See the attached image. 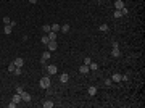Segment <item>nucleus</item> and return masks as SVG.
<instances>
[{
  "instance_id": "1",
  "label": "nucleus",
  "mask_w": 145,
  "mask_h": 108,
  "mask_svg": "<svg viewBox=\"0 0 145 108\" xmlns=\"http://www.w3.org/2000/svg\"><path fill=\"white\" fill-rule=\"evenodd\" d=\"M50 84H52L50 74H47V76H44V78H40V81H39V86H40L42 89H48V87H50Z\"/></svg>"
},
{
  "instance_id": "2",
  "label": "nucleus",
  "mask_w": 145,
  "mask_h": 108,
  "mask_svg": "<svg viewBox=\"0 0 145 108\" xmlns=\"http://www.w3.org/2000/svg\"><path fill=\"white\" fill-rule=\"evenodd\" d=\"M47 73H48L50 76L56 74V73H58V68H56V65H48V66H47Z\"/></svg>"
},
{
  "instance_id": "3",
  "label": "nucleus",
  "mask_w": 145,
  "mask_h": 108,
  "mask_svg": "<svg viewBox=\"0 0 145 108\" xmlns=\"http://www.w3.org/2000/svg\"><path fill=\"white\" fill-rule=\"evenodd\" d=\"M47 48H48V52H55V50L58 48V44H56V40H50V42L47 44Z\"/></svg>"
},
{
  "instance_id": "4",
  "label": "nucleus",
  "mask_w": 145,
  "mask_h": 108,
  "mask_svg": "<svg viewBox=\"0 0 145 108\" xmlns=\"http://www.w3.org/2000/svg\"><path fill=\"white\" fill-rule=\"evenodd\" d=\"M124 8V2L123 0H115V10H121Z\"/></svg>"
},
{
  "instance_id": "5",
  "label": "nucleus",
  "mask_w": 145,
  "mask_h": 108,
  "mask_svg": "<svg viewBox=\"0 0 145 108\" xmlns=\"http://www.w3.org/2000/svg\"><path fill=\"white\" fill-rule=\"evenodd\" d=\"M68 81H69V74H66V73H63V74L60 76V82H61V84H66Z\"/></svg>"
},
{
  "instance_id": "6",
  "label": "nucleus",
  "mask_w": 145,
  "mask_h": 108,
  "mask_svg": "<svg viewBox=\"0 0 145 108\" xmlns=\"http://www.w3.org/2000/svg\"><path fill=\"white\" fill-rule=\"evenodd\" d=\"M89 71H90V69H89V66H87V65H82V66H79V73H81V74H87Z\"/></svg>"
},
{
  "instance_id": "7",
  "label": "nucleus",
  "mask_w": 145,
  "mask_h": 108,
  "mask_svg": "<svg viewBox=\"0 0 145 108\" xmlns=\"http://www.w3.org/2000/svg\"><path fill=\"white\" fill-rule=\"evenodd\" d=\"M111 55H113L115 58H118V56H121V52H119V47H113V50H111Z\"/></svg>"
},
{
  "instance_id": "8",
  "label": "nucleus",
  "mask_w": 145,
  "mask_h": 108,
  "mask_svg": "<svg viewBox=\"0 0 145 108\" xmlns=\"http://www.w3.org/2000/svg\"><path fill=\"white\" fill-rule=\"evenodd\" d=\"M21 99H23V102H31V95H29V94H27V92H24V90H23V94H21Z\"/></svg>"
},
{
  "instance_id": "9",
  "label": "nucleus",
  "mask_w": 145,
  "mask_h": 108,
  "mask_svg": "<svg viewBox=\"0 0 145 108\" xmlns=\"http://www.w3.org/2000/svg\"><path fill=\"white\" fill-rule=\"evenodd\" d=\"M121 76H123V74H119V73H115V74L111 76V81H113V82H119V81H121Z\"/></svg>"
},
{
  "instance_id": "10",
  "label": "nucleus",
  "mask_w": 145,
  "mask_h": 108,
  "mask_svg": "<svg viewBox=\"0 0 145 108\" xmlns=\"http://www.w3.org/2000/svg\"><path fill=\"white\" fill-rule=\"evenodd\" d=\"M11 31H13V26L11 24H5V27H3V32L8 36V34H11Z\"/></svg>"
},
{
  "instance_id": "11",
  "label": "nucleus",
  "mask_w": 145,
  "mask_h": 108,
  "mask_svg": "<svg viewBox=\"0 0 145 108\" xmlns=\"http://www.w3.org/2000/svg\"><path fill=\"white\" fill-rule=\"evenodd\" d=\"M13 63H15V66H16V68H21V66L24 65V60H23V58H16Z\"/></svg>"
},
{
  "instance_id": "12",
  "label": "nucleus",
  "mask_w": 145,
  "mask_h": 108,
  "mask_svg": "<svg viewBox=\"0 0 145 108\" xmlns=\"http://www.w3.org/2000/svg\"><path fill=\"white\" fill-rule=\"evenodd\" d=\"M11 102H15V103L18 105L19 102H23V99H21V95H19V94H15V95H13V100H11Z\"/></svg>"
},
{
  "instance_id": "13",
  "label": "nucleus",
  "mask_w": 145,
  "mask_h": 108,
  "mask_svg": "<svg viewBox=\"0 0 145 108\" xmlns=\"http://www.w3.org/2000/svg\"><path fill=\"white\" fill-rule=\"evenodd\" d=\"M61 29V24H52L50 26V31H53V32H58Z\"/></svg>"
},
{
  "instance_id": "14",
  "label": "nucleus",
  "mask_w": 145,
  "mask_h": 108,
  "mask_svg": "<svg viewBox=\"0 0 145 108\" xmlns=\"http://www.w3.org/2000/svg\"><path fill=\"white\" fill-rule=\"evenodd\" d=\"M89 69H92V71H97V69H98V65L94 63V61H90V63H89Z\"/></svg>"
},
{
  "instance_id": "15",
  "label": "nucleus",
  "mask_w": 145,
  "mask_h": 108,
  "mask_svg": "<svg viewBox=\"0 0 145 108\" xmlns=\"http://www.w3.org/2000/svg\"><path fill=\"white\" fill-rule=\"evenodd\" d=\"M87 92H89V95H90V97H94V95L97 94V87H94V86H92V87H89Z\"/></svg>"
},
{
  "instance_id": "16",
  "label": "nucleus",
  "mask_w": 145,
  "mask_h": 108,
  "mask_svg": "<svg viewBox=\"0 0 145 108\" xmlns=\"http://www.w3.org/2000/svg\"><path fill=\"white\" fill-rule=\"evenodd\" d=\"M47 36H48V39H50V40H56V32H53V31H50Z\"/></svg>"
},
{
  "instance_id": "17",
  "label": "nucleus",
  "mask_w": 145,
  "mask_h": 108,
  "mask_svg": "<svg viewBox=\"0 0 145 108\" xmlns=\"http://www.w3.org/2000/svg\"><path fill=\"white\" fill-rule=\"evenodd\" d=\"M53 107V102H52V100H45V102H44V108H52Z\"/></svg>"
},
{
  "instance_id": "18",
  "label": "nucleus",
  "mask_w": 145,
  "mask_h": 108,
  "mask_svg": "<svg viewBox=\"0 0 145 108\" xmlns=\"http://www.w3.org/2000/svg\"><path fill=\"white\" fill-rule=\"evenodd\" d=\"M60 31H61V32H68V31H69V24H63Z\"/></svg>"
},
{
  "instance_id": "19",
  "label": "nucleus",
  "mask_w": 145,
  "mask_h": 108,
  "mask_svg": "<svg viewBox=\"0 0 145 108\" xmlns=\"http://www.w3.org/2000/svg\"><path fill=\"white\" fill-rule=\"evenodd\" d=\"M42 29H44V32H47V34H48V32H50V24H44V26H42Z\"/></svg>"
},
{
  "instance_id": "20",
  "label": "nucleus",
  "mask_w": 145,
  "mask_h": 108,
  "mask_svg": "<svg viewBox=\"0 0 145 108\" xmlns=\"http://www.w3.org/2000/svg\"><path fill=\"white\" fill-rule=\"evenodd\" d=\"M50 58V52H44L42 53V60H48Z\"/></svg>"
},
{
  "instance_id": "21",
  "label": "nucleus",
  "mask_w": 145,
  "mask_h": 108,
  "mask_svg": "<svg viewBox=\"0 0 145 108\" xmlns=\"http://www.w3.org/2000/svg\"><path fill=\"white\" fill-rule=\"evenodd\" d=\"M48 42H50V39H48V36H44V37H42V44H44V45H47Z\"/></svg>"
},
{
  "instance_id": "22",
  "label": "nucleus",
  "mask_w": 145,
  "mask_h": 108,
  "mask_svg": "<svg viewBox=\"0 0 145 108\" xmlns=\"http://www.w3.org/2000/svg\"><path fill=\"white\" fill-rule=\"evenodd\" d=\"M113 16H115V18H121L123 15H121V11H119V10H115V13H113Z\"/></svg>"
},
{
  "instance_id": "23",
  "label": "nucleus",
  "mask_w": 145,
  "mask_h": 108,
  "mask_svg": "<svg viewBox=\"0 0 145 108\" xmlns=\"http://www.w3.org/2000/svg\"><path fill=\"white\" fill-rule=\"evenodd\" d=\"M15 74H16V76H21V74H23V71H21V68H15Z\"/></svg>"
},
{
  "instance_id": "24",
  "label": "nucleus",
  "mask_w": 145,
  "mask_h": 108,
  "mask_svg": "<svg viewBox=\"0 0 145 108\" xmlns=\"http://www.w3.org/2000/svg\"><path fill=\"white\" fill-rule=\"evenodd\" d=\"M100 31H102V32H107V31H108V26H107V24H102V26H100Z\"/></svg>"
},
{
  "instance_id": "25",
  "label": "nucleus",
  "mask_w": 145,
  "mask_h": 108,
  "mask_svg": "<svg viewBox=\"0 0 145 108\" xmlns=\"http://www.w3.org/2000/svg\"><path fill=\"white\" fill-rule=\"evenodd\" d=\"M119 11H121V15H123V16H124V15H127V13H129V10H127L126 7H124V8H121V10H119Z\"/></svg>"
},
{
  "instance_id": "26",
  "label": "nucleus",
  "mask_w": 145,
  "mask_h": 108,
  "mask_svg": "<svg viewBox=\"0 0 145 108\" xmlns=\"http://www.w3.org/2000/svg\"><path fill=\"white\" fill-rule=\"evenodd\" d=\"M92 60H90V56H85V58H84V65H87V66H89V63H90Z\"/></svg>"
},
{
  "instance_id": "27",
  "label": "nucleus",
  "mask_w": 145,
  "mask_h": 108,
  "mask_svg": "<svg viewBox=\"0 0 145 108\" xmlns=\"http://www.w3.org/2000/svg\"><path fill=\"white\" fill-rule=\"evenodd\" d=\"M15 68H16V66H15V63H11V65L8 66V71H10V73H13V71H15Z\"/></svg>"
},
{
  "instance_id": "28",
  "label": "nucleus",
  "mask_w": 145,
  "mask_h": 108,
  "mask_svg": "<svg viewBox=\"0 0 145 108\" xmlns=\"http://www.w3.org/2000/svg\"><path fill=\"white\" fill-rule=\"evenodd\" d=\"M10 23H11V19H10L8 16H5V18H3V24H10Z\"/></svg>"
},
{
  "instance_id": "29",
  "label": "nucleus",
  "mask_w": 145,
  "mask_h": 108,
  "mask_svg": "<svg viewBox=\"0 0 145 108\" xmlns=\"http://www.w3.org/2000/svg\"><path fill=\"white\" fill-rule=\"evenodd\" d=\"M23 87H21V86H18V87H16V94H19V95H21V94H23Z\"/></svg>"
},
{
  "instance_id": "30",
  "label": "nucleus",
  "mask_w": 145,
  "mask_h": 108,
  "mask_svg": "<svg viewBox=\"0 0 145 108\" xmlns=\"http://www.w3.org/2000/svg\"><path fill=\"white\" fill-rule=\"evenodd\" d=\"M111 82H113L111 79H107V81H105V86H111Z\"/></svg>"
},
{
  "instance_id": "31",
  "label": "nucleus",
  "mask_w": 145,
  "mask_h": 108,
  "mask_svg": "<svg viewBox=\"0 0 145 108\" xmlns=\"http://www.w3.org/2000/svg\"><path fill=\"white\" fill-rule=\"evenodd\" d=\"M8 107L10 108H15V107H16V103H15V102H11V103H8Z\"/></svg>"
},
{
  "instance_id": "32",
  "label": "nucleus",
  "mask_w": 145,
  "mask_h": 108,
  "mask_svg": "<svg viewBox=\"0 0 145 108\" xmlns=\"http://www.w3.org/2000/svg\"><path fill=\"white\" fill-rule=\"evenodd\" d=\"M29 3H32V5H34V3H37V0H29Z\"/></svg>"
}]
</instances>
